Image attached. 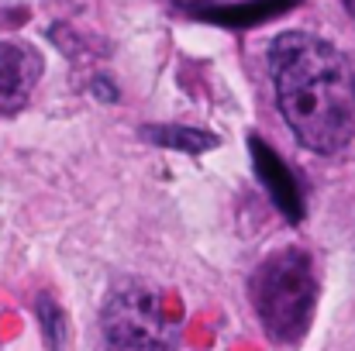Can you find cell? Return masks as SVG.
<instances>
[{
	"label": "cell",
	"mask_w": 355,
	"mask_h": 351,
	"mask_svg": "<svg viewBox=\"0 0 355 351\" xmlns=\"http://www.w3.org/2000/svg\"><path fill=\"white\" fill-rule=\"evenodd\" d=\"M283 120L318 155L342 152L355 138V73L349 59L311 31H283L269 48Z\"/></svg>",
	"instance_id": "cell-1"
},
{
	"label": "cell",
	"mask_w": 355,
	"mask_h": 351,
	"mask_svg": "<svg viewBox=\"0 0 355 351\" xmlns=\"http://www.w3.org/2000/svg\"><path fill=\"white\" fill-rule=\"evenodd\" d=\"M318 300L311 258L297 248L272 251L252 276V303L272 341L304 338Z\"/></svg>",
	"instance_id": "cell-2"
},
{
	"label": "cell",
	"mask_w": 355,
	"mask_h": 351,
	"mask_svg": "<svg viewBox=\"0 0 355 351\" xmlns=\"http://www.w3.org/2000/svg\"><path fill=\"white\" fill-rule=\"evenodd\" d=\"M104 338L111 351H176L180 327L155 286L128 279L107 296Z\"/></svg>",
	"instance_id": "cell-3"
},
{
	"label": "cell",
	"mask_w": 355,
	"mask_h": 351,
	"mask_svg": "<svg viewBox=\"0 0 355 351\" xmlns=\"http://www.w3.org/2000/svg\"><path fill=\"white\" fill-rule=\"evenodd\" d=\"M42 59L21 42H0V114H14L31 97Z\"/></svg>",
	"instance_id": "cell-4"
},
{
	"label": "cell",
	"mask_w": 355,
	"mask_h": 351,
	"mask_svg": "<svg viewBox=\"0 0 355 351\" xmlns=\"http://www.w3.org/2000/svg\"><path fill=\"white\" fill-rule=\"evenodd\" d=\"M252 159H255V172L262 179V186L269 190V197L276 200V207L290 217V221H300L304 217V200H300V190L290 176V169L283 165V159L259 138L252 134Z\"/></svg>",
	"instance_id": "cell-5"
},
{
	"label": "cell",
	"mask_w": 355,
	"mask_h": 351,
	"mask_svg": "<svg viewBox=\"0 0 355 351\" xmlns=\"http://www.w3.org/2000/svg\"><path fill=\"white\" fill-rule=\"evenodd\" d=\"M141 138L162 148H176V152H211L218 145V134L197 131V127H176V124H145Z\"/></svg>",
	"instance_id": "cell-6"
},
{
	"label": "cell",
	"mask_w": 355,
	"mask_h": 351,
	"mask_svg": "<svg viewBox=\"0 0 355 351\" xmlns=\"http://www.w3.org/2000/svg\"><path fill=\"white\" fill-rule=\"evenodd\" d=\"M38 321H42V331H45V345H49V351L66 348V314H62L49 296L38 300Z\"/></svg>",
	"instance_id": "cell-7"
},
{
	"label": "cell",
	"mask_w": 355,
	"mask_h": 351,
	"mask_svg": "<svg viewBox=\"0 0 355 351\" xmlns=\"http://www.w3.org/2000/svg\"><path fill=\"white\" fill-rule=\"evenodd\" d=\"M176 3H200V7H221L228 0H176Z\"/></svg>",
	"instance_id": "cell-8"
},
{
	"label": "cell",
	"mask_w": 355,
	"mask_h": 351,
	"mask_svg": "<svg viewBox=\"0 0 355 351\" xmlns=\"http://www.w3.org/2000/svg\"><path fill=\"white\" fill-rule=\"evenodd\" d=\"M349 7H352V10H355V0H349Z\"/></svg>",
	"instance_id": "cell-9"
}]
</instances>
